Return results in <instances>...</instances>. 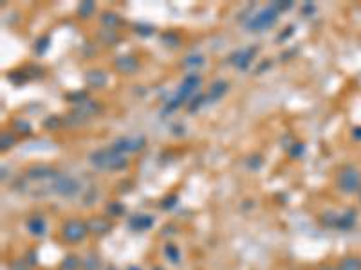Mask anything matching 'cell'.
I'll return each instance as SVG.
<instances>
[{
  "instance_id": "1",
  "label": "cell",
  "mask_w": 361,
  "mask_h": 270,
  "mask_svg": "<svg viewBox=\"0 0 361 270\" xmlns=\"http://www.w3.org/2000/svg\"><path fill=\"white\" fill-rule=\"evenodd\" d=\"M90 162L101 170H121L127 166L125 157L121 153H117L114 148L109 149H98L96 153L90 155Z\"/></svg>"
},
{
  "instance_id": "2",
  "label": "cell",
  "mask_w": 361,
  "mask_h": 270,
  "mask_svg": "<svg viewBox=\"0 0 361 270\" xmlns=\"http://www.w3.org/2000/svg\"><path fill=\"white\" fill-rule=\"evenodd\" d=\"M278 11H280L278 4H271L269 7L262 9L258 15H255V17L251 18L250 22H248V27H250V29H255V31H260V29L271 27L273 24L277 22Z\"/></svg>"
},
{
  "instance_id": "3",
  "label": "cell",
  "mask_w": 361,
  "mask_h": 270,
  "mask_svg": "<svg viewBox=\"0 0 361 270\" xmlns=\"http://www.w3.org/2000/svg\"><path fill=\"white\" fill-rule=\"evenodd\" d=\"M200 85V77L197 74H188V76L183 79V85L179 87V92L177 96L170 101V106H168V110H173V108H177L181 103H183L188 96L194 94V90Z\"/></svg>"
},
{
  "instance_id": "4",
  "label": "cell",
  "mask_w": 361,
  "mask_h": 270,
  "mask_svg": "<svg viewBox=\"0 0 361 270\" xmlns=\"http://www.w3.org/2000/svg\"><path fill=\"white\" fill-rule=\"evenodd\" d=\"M61 234H63V238H65L67 242L78 243L89 234V227H87V223H83V221L80 220H69L63 225V229H61Z\"/></svg>"
},
{
  "instance_id": "5",
  "label": "cell",
  "mask_w": 361,
  "mask_h": 270,
  "mask_svg": "<svg viewBox=\"0 0 361 270\" xmlns=\"http://www.w3.org/2000/svg\"><path fill=\"white\" fill-rule=\"evenodd\" d=\"M55 189L56 193L63 195V196H74L80 191V184L67 175H58L55 180Z\"/></svg>"
},
{
  "instance_id": "6",
  "label": "cell",
  "mask_w": 361,
  "mask_h": 270,
  "mask_svg": "<svg viewBox=\"0 0 361 270\" xmlns=\"http://www.w3.org/2000/svg\"><path fill=\"white\" fill-rule=\"evenodd\" d=\"M143 144H144L143 135H132V137H123L119 141H116L112 148L116 149L117 153H123V151H138V149L143 148Z\"/></svg>"
},
{
  "instance_id": "7",
  "label": "cell",
  "mask_w": 361,
  "mask_h": 270,
  "mask_svg": "<svg viewBox=\"0 0 361 270\" xmlns=\"http://www.w3.org/2000/svg\"><path fill=\"white\" fill-rule=\"evenodd\" d=\"M339 184H341V188L345 191H352L354 188H358V184H360V176L356 171H343L341 175H339Z\"/></svg>"
},
{
  "instance_id": "8",
  "label": "cell",
  "mask_w": 361,
  "mask_h": 270,
  "mask_svg": "<svg viewBox=\"0 0 361 270\" xmlns=\"http://www.w3.org/2000/svg\"><path fill=\"white\" fill-rule=\"evenodd\" d=\"M253 56H255V49H242L233 56V58H237V60H233V63L237 67H240V69H244L253 60Z\"/></svg>"
},
{
  "instance_id": "9",
  "label": "cell",
  "mask_w": 361,
  "mask_h": 270,
  "mask_svg": "<svg viewBox=\"0 0 361 270\" xmlns=\"http://www.w3.org/2000/svg\"><path fill=\"white\" fill-rule=\"evenodd\" d=\"M28 229L29 232L33 234V236H44L45 234V221L44 218H40V216H34L31 218L28 223Z\"/></svg>"
},
{
  "instance_id": "10",
  "label": "cell",
  "mask_w": 361,
  "mask_h": 270,
  "mask_svg": "<svg viewBox=\"0 0 361 270\" xmlns=\"http://www.w3.org/2000/svg\"><path fill=\"white\" fill-rule=\"evenodd\" d=\"M87 227H89V232L94 231L96 234H105L111 229V223L107 220H103V218H94V220H90L87 223Z\"/></svg>"
},
{
  "instance_id": "11",
  "label": "cell",
  "mask_w": 361,
  "mask_h": 270,
  "mask_svg": "<svg viewBox=\"0 0 361 270\" xmlns=\"http://www.w3.org/2000/svg\"><path fill=\"white\" fill-rule=\"evenodd\" d=\"M154 223L152 220V216H134L132 221H130V225L134 229H138V231H143V229H148V227Z\"/></svg>"
},
{
  "instance_id": "12",
  "label": "cell",
  "mask_w": 361,
  "mask_h": 270,
  "mask_svg": "<svg viewBox=\"0 0 361 270\" xmlns=\"http://www.w3.org/2000/svg\"><path fill=\"white\" fill-rule=\"evenodd\" d=\"M117 69L123 72H132L136 67H138V63H136V60L134 58H130V56H125V58H117Z\"/></svg>"
},
{
  "instance_id": "13",
  "label": "cell",
  "mask_w": 361,
  "mask_h": 270,
  "mask_svg": "<svg viewBox=\"0 0 361 270\" xmlns=\"http://www.w3.org/2000/svg\"><path fill=\"white\" fill-rule=\"evenodd\" d=\"M51 173H53V170L47 168V166H36V168L29 171V176L31 178H45V176H53Z\"/></svg>"
},
{
  "instance_id": "14",
  "label": "cell",
  "mask_w": 361,
  "mask_h": 270,
  "mask_svg": "<svg viewBox=\"0 0 361 270\" xmlns=\"http://www.w3.org/2000/svg\"><path fill=\"white\" fill-rule=\"evenodd\" d=\"M338 270H361V261L356 258H347L339 263Z\"/></svg>"
},
{
  "instance_id": "15",
  "label": "cell",
  "mask_w": 361,
  "mask_h": 270,
  "mask_svg": "<svg viewBox=\"0 0 361 270\" xmlns=\"http://www.w3.org/2000/svg\"><path fill=\"white\" fill-rule=\"evenodd\" d=\"M224 92H226V83H224V81H217L215 85L210 88V94H208V98H210V99H219V98H221Z\"/></svg>"
},
{
  "instance_id": "16",
  "label": "cell",
  "mask_w": 361,
  "mask_h": 270,
  "mask_svg": "<svg viewBox=\"0 0 361 270\" xmlns=\"http://www.w3.org/2000/svg\"><path fill=\"white\" fill-rule=\"evenodd\" d=\"M80 258H76V256H67L65 259H63V263H61L60 270H78L80 269Z\"/></svg>"
},
{
  "instance_id": "17",
  "label": "cell",
  "mask_w": 361,
  "mask_h": 270,
  "mask_svg": "<svg viewBox=\"0 0 361 270\" xmlns=\"http://www.w3.org/2000/svg\"><path fill=\"white\" fill-rule=\"evenodd\" d=\"M83 267H85V270H98V267H100L98 256H92V254H90L89 258L83 261Z\"/></svg>"
},
{
  "instance_id": "18",
  "label": "cell",
  "mask_w": 361,
  "mask_h": 270,
  "mask_svg": "<svg viewBox=\"0 0 361 270\" xmlns=\"http://www.w3.org/2000/svg\"><path fill=\"white\" fill-rule=\"evenodd\" d=\"M165 252H167L168 258L172 259V263H177L179 261V250L173 247V245H167V250H165Z\"/></svg>"
},
{
  "instance_id": "19",
  "label": "cell",
  "mask_w": 361,
  "mask_h": 270,
  "mask_svg": "<svg viewBox=\"0 0 361 270\" xmlns=\"http://www.w3.org/2000/svg\"><path fill=\"white\" fill-rule=\"evenodd\" d=\"M92 9H94V6H92L90 2H85V4H82V6H80V13H82V15H85V17H87V15H89Z\"/></svg>"
},
{
  "instance_id": "20",
  "label": "cell",
  "mask_w": 361,
  "mask_h": 270,
  "mask_svg": "<svg viewBox=\"0 0 361 270\" xmlns=\"http://www.w3.org/2000/svg\"><path fill=\"white\" fill-rule=\"evenodd\" d=\"M6 143L7 144H13V137H7V135H4V137H2V148L6 146Z\"/></svg>"
},
{
  "instance_id": "21",
  "label": "cell",
  "mask_w": 361,
  "mask_h": 270,
  "mask_svg": "<svg viewBox=\"0 0 361 270\" xmlns=\"http://www.w3.org/2000/svg\"><path fill=\"white\" fill-rule=\"evenodd\" d=\"M128 270H139V269H136V267H130V269H128Z\"/></svg>"
},
{
  "instance_id": "22",
  "label": "cell",
  "mask_w": 361,
  "mask_h": 270,
  "mask_svg": "<svg viewBox=\"0 0 361 270\" xmlns=\"http://www.w3.org/2000/svg\"><path fill=\"white\" fill-rule=\"evenodd\" d=\"M109 270H116V269H114V267H111V269H109Z\"/></svg>"
},
{
  "instance_id": "23",
  "label": "cell",
  "mask_w": 361,
  "mask_h": 270,
  "mask_svg": "<svg viewBox=\"0 0 361 270\" xmlns=\"http://www.w3.org/2000/svg\"><path fill=\"white\" fill-rule=\"evenodd\" d=\"M323 270H333V269H323Z\"/></svg>"
}]
</instances>
